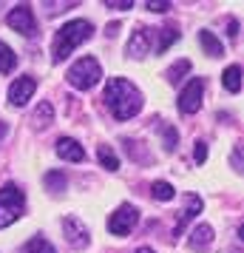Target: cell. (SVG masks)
Instances as JSON below:
<instances>
[{
    "instance_id": "6da1fadb",
    "label": "cell",
    "mask_w": 244,
    "mask_h": 253,
    "mask_svg": "<svg viewBox=\"0 0 244 253\" xmlns=\"http://www.w3.org/2000/svg\"><path fill=\"white\" fill-rule=\"evenodd\" d=\"M105 105L116 120H131L142 111V91L125 77H111L105 85Z\"/></svg>"
},
{
    "instance_id": "7a4b0ae2",
    "label": "cell",
    "mask_w": 244,
    "mask_h": 253,
    "mask_svg": "<svg viewBox=\"0 0 244 253\" xmlns=\"http://www.w3.org/2000/svg\"><path fill=\"white\" fill-rule=\"evenodd\" d=\"M91 35H94V26L88 23V20H69V23L54 35V43H51V60H54V63H63V60L69 57L80 43L91 40Z\"/></svg>"
},
{
    "instance_id": "3957f363",
    "label": "cell",
    "mask_w": 244,
    "mask_h": 253,
    "mask_svg": "<svg viewBox=\"0 0 244 253\" xmlns=\"http://www.w3.org/2000/svg\"><path fill=\"white\" fill-rule=\"evenodd\" d=\"M26 208V194L17 188V185H3L0 188V228H9L12 222L23 216Z\"/></svg>"
},
{
    "instance_id": "277c9868",
    "label": "cell",
    "mask_w": 244,
    "mask_h": 253,
    "mask_svg": "<svg viewBox=\"0 0 244 253\" xmlns=\"http://www.w3.org/2000/svg\"><path fill=\"white\" fill-rule=\"evenodd\" d=\"M66 80H69L74 88L88 91V88H94L97 83L103 80V69H100V63H97L94 57H80V60H77V63L69 69Z\"/></svg>"
},
{
    "instance_id": "5b68a950",
    "label": "cell",
    "mask_w": 244,
    "mask_h": 253,
    "mask_svg": "<svg viewBox=\"0 0 244 253\" xmlns=\"http://www.w3.org/2000/svg\"><path fill=\"white\" fill-rule=\"evenodd\" d=\"M137 222H139V211L134 205H119L108 216V230L114 233V236H125V233H131V230L137 228Z\"/></svg>"
},
{
    "instance_id": "8992f818",
    "label": "cell",
    "mask_w": 244,
    "mask_h": 253,
    "mask_svg": "<svg viewBox=\"0 0 244 253\" xmlns=\"http://www.w3.org/2000/svg\"><path fill=\"white\" fill-rule=\"evenodd\" d=\"M6 23H9V29L20 32L23 37H35L37 35V20H35V12H32L29 3L14 6L12 12H9V17H6Z\"/></svg>"
},
{
    "instance_id": "52a82bcc",
    "label": "cell",
    "mask_w": 244,
    "mask_h": 253,
    "mask_svg": "<svg viewBox=\"0 0 244 253\" xmlns=\"http://www.w3.org/2000/svg\"><path fill=\"white\" fill-rule=\"evenodd\" d=\"M202 97H205V80L193 77L182 88V94H179V111L182 114H196L199 108H202Z\"/></svg>"
},
{
    "instance_id": "ba28073f",
    "label": "cell",
    "mask_w": 244,
    "mask_h": 253,
    "mask_svg": "<svg viewBox=\"0 0 244 253\" xmlns=\"http://www.w3.org/2000/svg\"><path fill=\"white\" fill-rule=\"evenodd\" d=\"M63 236L69 239L71 248H88V242H91V236H88V228L82 225L77 216H66L63 219Z\"/></svg>"
},
{
    "instance_id": "9c48e42d",
    "label": "cell",
    "mask_w": 244,
    "mask_h": 253,
    "mask_svg": "<svg viewBox=\"0 0 244 253\" xmlns=\"http://www.w3.org/2000/svg\"><path fill=\"white\" fill-rule=\"evenodd\" d=\"M153 35H156V32H151V29H137V32L131 35L128 46H125L128 57H134V60L148 57V54H151V46H153Z\"/></svg>"
},
{
    "instance_id": "30bf717a",
    "label": "cell",
    "mask_w": 244,
    "mask_h": 253,
    "mask_svg": "<svg viewBox=\"0 0 244 253\" xmlns=\"http://www.w3.org/2000/svg\"><path fill=\"white\" fill-rule=\"evenodd\" d=\"M37 88V80L35 77H17V80L9 85V103L14 105V108H20V105H26L29 100H32V94H35Z\"/></svg>"
},
{
    "instance_id": "8fae6325",
    "label": "cell",
    "mask_w": 244,
    "mask_h": 253,
    "mask_svg": "<svg viewBox=\"0 0 244 253\" xmlns=\"http://www.w3.org/2000/svg\"><path fill=\"white\" fill-rule=\"evenodd\" d=\"M202 208H205L202 196H196V194H185V211H182V216H179V222H176L174 233H182L187 222H193V219H196L199 213H202Z\"/></svg>"
},
{
    "instance_id": "7c38bea8",
    "label": "cell",
    "mask_w": 244,
    "mask_h": 253,
    "mask_svg": "<svg viewBox=\"0 0 244 253\" xmlns=\"http://www.w3.org/2000/svg\"><path fill=\"white\" fill-rule=\"evenodd\" d=\"M57 157L66 162H82L85 160V148H82L77 139L71 137H60L57 139Z\"/></svg>"
},
{
    "instance_id": "4fadbf2b",
    "label": "cell",
    "mask_w": 244,
    "mask_h": 253,
    "mask_svg": "<svg viewBox=\"0 0 244 253\" xmlns=\"http://www.w3.org/2000/svg\"><path fill=\"white\" fill-rule=\"evenodd\" d=\"M210 242H213V228L202 222V225H196V228H193V233H190L187 245H190V251H205V248H210Z\"/></svg>"
},
{
    "instance_id": "5bb4252c",
    "label": "cell",
    "mask_w": 244,
    "mask_h": 253,
    "mask_svg": "<svg viewBox=\"0 0 244 253\" xmlns=\"http://www.w3.org/2000/svg\"><path fill=\"white\" fill-rule=\"evenodd\" d=\"M199 43H202V48H205V54H210V57H221V54H224L221 40L213 35V32H208V29L199 32Z\"/></svg>"
},
{
    "instance_id": "9a60e30c",
    "label": "cell",
    "mask_w": 244,
    "mask_h": 253,
    "mask_svg": "<svg viewBox=\"0 0 244 253\" xmlns=\"http://www.w3.org/2000/svg\"><path fill=\"white\" fill-rule=\"evenodd\" d=\"M97 160H100V165L108 168V171H119V157L114 154L111 145H100V148H97Z\"/></svg>"
},
{
    "instance_id": "2e32d148",
    "label": "cell",
    "mask_w": 244,
    "mask_h": 253,
    "mask_svg": "<svg viewBox=\"0 0 244 253\" xmlns=\"http://www.w3.org/2000/svg\"><path fill=\"white\" fill-rule=\"evenodd\" d=\"M221 80H224V88H227L230 94L242 91V69H239V66H230V69L221 74Z\"/></svg>"
},
{
    "instance_id": "e0dca14e",
    "label": "cell",
    "mask_w": 244,
    "mask_h": 253,
    "mask_svg": "<svg viewBox=\"0 0 244 253\" xmlns=\"http://www.w3.org/2000/svg\"><path fill=\"white\" fill-rule=\"evenodd\" d=\"M14 63H17V54L0 40V74H9V71L14 69Z\"/></svg>"
},
{
    "instance_id": "ac0fdd59",
    "label": "cell",
    "mask_w": 244,
    "mask_h": 253,
    "mask_svg": "<svg viewBox=\"0 0 244 253\" xmlns=\"http://www.w3.org/2000/svg\"><path fill=\"white\" fill-rule=\"evenodd\" d=\"M179 40V32H176V26H165L162 32H159V43H156V51L162 54V51H168L171 48V43H176Z\"/></svg>"
},
{
    "instance_id": "d6986e66",
    "label": "cell",
    "mask_w": 244,
    "mask_h": 253,
    "mask_svg": "<svg viewBox=\"0 0 244 253\" xmlns=\"http://www.w3.org/2000/svg\"><path fill=\"white\" fill-rule=\"evenodd\" d=\"M151 194H153V199H159V202H171L176 196V191H174V185L171 182H153V188H151Z\"/></svg>"
},
{
    "instance_id": "ffe728a7",
    "label": "cell",
    "mask_w": 244,
    "mask_h": 253,
    "mask_svg": "<svg viewBox=\"0 0 244 253\" xmlns=\"http://www.w3.org/2000/svg\"><path fill=\"white\" fill-rule=\"evenodd\" d=\"M51 120H54V108H51V103H40L35 108V123L40 128H46V126H51Z\"/></svg>"
},
{
    "instance_id": "44dd1931",
    "label": "cell",
    "mask_w": 244,
    "mask_h": 253,
    "mask_svg": "<svg viewBox=\"0 0 244 253\" xmlns=\"http://www.w3.org/2000/svg\"><path fill=\"white\" fill-rule=\"evenodd\" d=\"M26 253H57L51 248V242L43 239V236H35V239L26 242Z\"/></svg>"
},
{
    "instance_id": "7402d4cb",
    "label": "cell",
    "mask_w": 244,
    "mask_h": 253,
    "mask_svg": "<svg viewBox=\"0 0 244 253\" xmlns=\"http://www.w3.org/2000/svg\"><path fill=\"white\" fill-rule=\"evenodd\" d=\"M187 71H190V63H187V60H179L176 66H171V69H168V80L179 83V80H182V74H187Z\"/></svg>"
},
{
    "instance_id": "603a6c76",
    "label": "cell",
    "mask_w": 244,
    "mask_h": 253,
    "mask_svg": "<svg viewBox=\"0 0 244 253\" xmlns=\"http://www.w3.org/2000/svg\"><path fill=\"white\" fill-rule=\"evenodd\" d=\"M46 188L48 191H63L66 188V173H60V171L46 173Z\"/></svg>"
},
{
    "instance_id": "cb8c5ba5",
    "label": "cell",
    "mask_w": 244,
    "mask_h": 253,
    "mask_svg": "<svg viewBox=\"0 0 244 253\" xmlns=\"http://www.w3.org/2000/svg\"><path fill=\"white\" fill-rule=\"evenodd\" d=\"M176 139H179V137H176V131H174V128H168V126H165V151H174Z\"/></svg>"
},
{
    "instance_id": "d4e9b609",
    "label": "cell",
    "mask_w": 244,
    "mask_h": 253,
    "mask_svg": "<svg viewBox=\"0 0 244 253\" xmlns=\"http://www.w3.org/2000/svg\"><path fill=\"white\" fill-rule=\"evenodd\" d=\"M193 160H196L199 165L208 160V145H205V142H196V148H193Z\"/></svg>"
},
{
    "instance_id": "484cf974",
    "label": "cell",
    "mask_w": 244,
    "mask_h": 253,
    "mask_svg": "<svg viewBox=\"0 0 244 253\" xmlns=\"http://www.w3.org/2000/svg\"><path fill=\"white\" fill-rule=\"evenodd\" d=\"M105 6H108V9H119V12H122V9H134V3H131V0H119V3H114V0H108Z\"/></svg>"
},
{
    "instance_id": "4316f807",
    "label": "cell",
    "mask_w": 244,
    "mask_h": 253,
    "mask_svg": "<svg viewBox=\"0 0 244 253\" xmlns=\"http://www.w3.org/2000/svg\"><path fill=\"white\" fill-rule=\"evenodd\" d=\"M148 9H151V12H168V9H174V6H171V3H165V0H162V3H153V0H151V3H148Z\"/></svg>"
},
{
    "instance_id": "83f0119b",
    "label": "cell",
    "mask_w": 244,
    "mask_h": 253,
    "mask_svg": "<svg viewBox=\"0 0 244 253\" xmlns=\"http://www.w3.org/2000/svg\"><path fill=\"white\" fill-rule=\"evenodd\" d=\"M227 35H230V37H239V23H236V20H230V23H227Z\"/></svg>"
},
{
    "instance_id": "f1b7e54d",
    "label": "cell",
    "mask_w": 244,
    "mask_h": 253,
    "mask_svg": "<svg viewBox=\"0 0 244 253\" xmlns=\"http://www.w3.org/2000/svg\"><path fill=\"white\" fill-rule=\"evenodd\" d=\"M137 253H153V251H151V248H139Z\"/></svg>"
}]
</instances>
